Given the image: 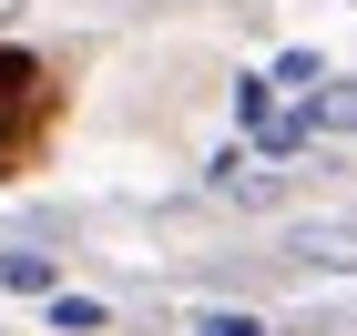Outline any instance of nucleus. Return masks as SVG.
I'll return each mask as SVG.
<instances>
[{"instance_id":"f257e3e1","label":"nucleus","mask_w":357,"mask_h":336,"mask_svg":"<svg viewBox=\"0 0 357 336\" xmlns=\"http://www.w3.org/2000/svg\"><path fill=\"white\" fill-rule=\"evenodd\" d=\"M0 285H10V296H61V255H21V245H0Z\"/></svg>"},{"instance_id":"f03ea898","label":"nucleus","mask_w":357,"mask_h":336,"mask_svg":"<svg viewBox=\"0 0 357 336\" xmlns=\"http://www.w3.org/2000/svg\"><path fill=\"white\" fill-rule=\"evenodd\" d=\"M235 112H245V133L266 143L275 122H286V112H275V72H245V82H235Z\"/></svg>"},{"instance_id":"7ed1b4c3","label":"nucleus","mask_w":357,"mask_h":336,"mask_svg":"<svg viewBox=\"0 0 357 336\" xmlns=\"http://www.w3.org/2000/svg\"><path fill=\"white\" fill-rule=\"evenodd\" d=\"M306 122H317V133H357V82H327V92H306Z\"/></svg>"},{"instance_id":"20e7f679","label":"nucleus","mask_w":357,"mask_h":336,"mask_svg":"<svg viewBox=\"0 0 357 336\" xmlns=\"http://www.w3.org/2000/svg\"><path fill=\"white\" fill-rule=\"evenodd\" d=\"M41 306H52V326H72V336H92V326H102V296H41Z\"/></svg>"},{"instance_id":"39448f33","label":"nucleus","mask_w":357,"mask_h":336,"mask_svg":"<svg viewBox=\"0 0 357 336\" xmlns=\"http://www.w3.org/2000/svg\"><path fill=\"white\" fill-rule=\"evenodd\" d=\"M194 336H275V326H266V316H245V306H204V316H194Z\"/></svg>"}]
</instances>
